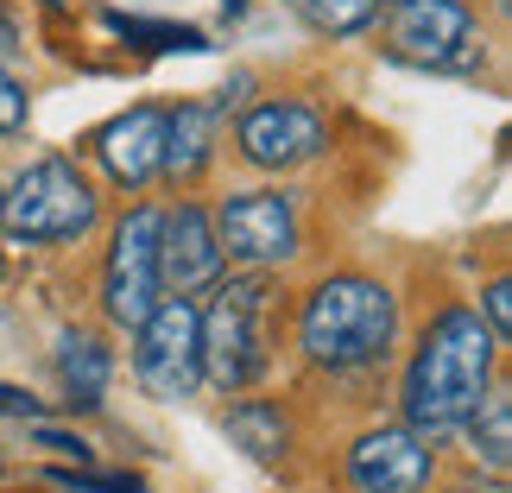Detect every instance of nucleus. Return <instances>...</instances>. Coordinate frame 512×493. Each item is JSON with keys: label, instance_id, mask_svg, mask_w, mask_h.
<instances>
[{"label": "nucleus", "instance_id": "16", "mask_svg": "<svg viewBox=\"0 0 512 493\" xmlns=\"http://www.w3.org/2000/svg\"><path fill=\"white\" fill-rule=\"evenodd\" d=\"M462 430H468V443H475V456L494 468V475H506V462H512V392L494 386Z\"/></svg>", "mask_w": 512, "mask_h": 493}, {"label": "nucleus", "instance_id": "20", "mask_svg": "<svg viewBox=\"0 0 512 493\" xmlns=\"http://www.w3.org/2000/svg\"><path fill=\"white\" fill-rule=\"evenodd\" d=\"M57 487H70V493H146L140 481H121V475H57Z\"/></svg>", "mask_w": 512, "mask_h": 493}, {"label": "nucleus", "instance_id": "5", "mask_svg": "<svg viewBox=\"0 0 512 493\" xmlns=\"http://www.w3.org/2000/svg\"><path fill=\"white\" fill-rule=\"evenodd\" d=\"M159 215L152 203H133L108 234V260H102V310L114 329H140L146 310L165 298L159 279Z\"/></svg>", "mask_w": 512, "mask_h": 493}, {"label": "nucleus", "instance_id": "21", "mask_svg": "<svg viewBox=\"0 0 512 493\" xmlns=\"http://www.w3.org/2000/svg\"><path fill=\"white\" fill-rule=\"evenodd\" d=\"M0 418H38V399L19 386H0Z\"/></svg>", "mask_w": 512, "mask_h": 493}, {"label": "nucleus", "instance_id": "12", "mask_svg": "<svg viewBox=\"0 0 512 493\" xmlns=\"http://www.w3.org/2000/svg\"><path fill=\"white\" fill-rule=\"evenodd\" d=\"M95 159L102 171L114 177L121 190H140L159 177V159H165V108H127L121 121L102 127V140H95Z\"/></svg>", "mask_w": 512, "mask_h": 493}, {"label": "nucleus", "instance_id": "10", "mask_svg": "<svg viewBox=\"0 0 512 493\" xmlns=\"http://www.w3.org/2000/svg\"><path fill=\"white\" fill-rule=\"evenodd\" d=\"M437 475V449L411 424H380L348 443V487L354 493H424Z\"/></svg>", "mask_w": 512, "mask_h": 493}, {"label": "nucleus", "instance_id": "17", "mask_svg": "<svg viewBox=\"0 0 512 493\" xmlns=\"http://www.w3.org/2000/svg\"><path fill=\"white\" fill-rule=\"evenodd\" d=\"M291 7H298L323 38H354L386 13V0H291Z\"/></svg>", "mask_w": 512, "mask_h": 493}, {"label": "nucleus", "instance_id": "7", "mask_svg": "<svg viewBox=\"0 0 512 493\" xmlns=\"http://www.w3.org/2000/svg\"><path fill=\"white\" fill-rule=\"evenodd\" d=\"M133 380L152 399H190L203 386V348H196V304L190 298H165L146 310V323L133 329Z\"/></svg>", "mask_w": 512, "mask_h": 493}, {"label": "nucleus", "instance_id": "15", "mask_svg": "<svg viewBox=\"0 0 512 493\" xmlns=\"http://www.w3.org/2000/svg\"><path fill=\"white\" fill-rule=\"evenodd\" d=\"M228 437L241 443L253 462H279L291 430H285V411L272 399H241V405H228Z\"/></svg>", "mask_w": 512, "mask_h": 493}, {"label": "nucleus", "instance_id": "3", "mask_svg": "<svg viewBox=\"0 0 512 493\" xmlns=\"http://www.w3.org/2000/svg\"><path fill=\"white\" fill-rule=\"evenodd\" d=\"M272 304L279 285L272 272H228L209 285V304L196 310V348H203V380L222 392H247L272 367Z\"/></svg>", "mask_w": 512, "mask_h": 493}, {"label": "nucleus", "instance_id": "19", "mask_svg": "<svg viewBox=\"0 0 512 493\" xmlns=\"http://www.w3.org/2000/svg\"><path fill=\"white\" fill-rule=\"evenodd\" d=\"M481 323L494 329V342H506V335H512V285H506V279L487 285V317H481Z\"/></svg>", "mask_w": 512, "mask_h": 493}, {"label": "nucleus", "instance_id": "1", "mask_svg": "<svg viewBox=\"0 0 512 493\" xmlns=\"http://www.w3.org/2000/svg\"><path fill=\"white\" fill-rule=\"evenodd\" d=\"M494 367H500V342L481 323V310L449 304L430 317V329L411 348L405 386H399V411L418 437H449L475 418V405L494 392Z\"/></svg>", "mask_w": 512, "mask_h": 493}, {"label": "nucleus", "instance_id": "24", "mask_svg": "<svg viewBox=\"0 0 512 493\" xmlns=\"http://www.w3.org/2000/svg\"><path fill=\"white\" fill-rule=\"evenodd\" d=\"M449 493H506V487H449Z\"/></svg>", "mask_w": 512, "mask_h": 493}, {"label": "nucleus", "instance_id": "4", "mask_svg": "<svg viewBox=\"0 0 512 493\" xmlns=\"http://www.w3.org/2000/svg\"><path fill=\"white\" fill-rule=\"evenodd\" d=\"M102 222V196L70 159H38L0 190V228L7 241L26 247H57V241H83Z\"/></svg>", "mask_w": 512, "mask_h": 493}, {"label": "nucleus", "instance_id": "23", "mask_svg": "<svg viewBox=\"0 0 512 493\" xmlns=\"http://www.w3.org/2000/svg\"><path fill=\"white\" fill-rule=\"evenodd\" d=\"M13 45H19V32H13V19L0 13V51H13Z\"/></svg>", "mask_w": 512, "mask_h": 493}, {"label": "nucleus", "instance_id": "9", "mask_svg": "<svg viewBox=\"0 0 512 493\" xmlns=\"http://www.w3.org/2000/svg\"><path fill=\"white\" fill-rule=\"evenodd\" d=\"M234 146L253 171H298L310 159H323L329 146V121L310 102H291V95H272V102L247 108L241 127H234Z\"/></svg>", "mask_w": 512, "mask_h": 493}, {"label": "nucleus", "instance_id": "6", "mask_svg": "<svg viewBox=\"0 0 512 493\" xmlns=\"http://www.w3.org/2000/svg\"><path fill=\"white\" fill-rule=\"evenodd\" d=\"M222 260H234L241 272H279L285 260H298V203L285 190H234L222 196V209L209 215Z\"/></svg>", "mask_w": 512, "mask_h": 493}, {"label": "nucleus", "instance_id": "2", "mask_svg": "<svg viewBox=\"0 0 512 493\" xmlns=\"http://www.w3.org/2000/svg\"><path fill=\"white\" fill-rule=\"evenodd\" d=\"M298 348L323 373H367L399 348V298L367 272L317 279L298 310Z\"/></svg>", "mask_w": 512, "mask_h": 493}, {"label": "nucleus", "instance_id": "13", "mask_svg": "<svg viewBox=\"0 0 512 493\" xmlns=\"http://www.w3.org/2000/svg\"><path fill=\"white\" fill-rule=\"evenodd\" d=\"M215 140H222V108L215 102H184L165 114V159L159 171L171 184H196L215 159Z\"/></svg>", "mask_w": 512, "mask_h": 493}, {"label": "nucleus", "instance_id": "18", "mask_svg": "<svg viewBox=\"0 0 512 493\" xmlns=\"http://www.w3.org/2000/svg\"><path fill=\"white\" fill-rule=\"evenodd\" d=\"M26 127V89H19V76L0 64V133H19Z\"/></svg>", "mask_w": 512, "mask_h": 493}, {"label": "nucleus", "instance_id": "14", "mask_svg": "<svg viewBox=\"0 0 512 493\" xmlns=\"http://www.w3.org/2000/svg\"><path fill=\"white\" fill-rule=\"evenodd\" d=\"M57 373H64L70 405H76V411H89V405H102V392H108L114 354H108V342H102L95 329H70L64 342H57Z\"/></svg>", "mask_w": 512, "mask_h": 493}, {"label": "nucleus", "instance_id": "11", "mask_svg": "<svg viewBox=\"0 0 512 493\" xmlns=\"http://www.w3.org/2000/svg\"><path fill=\"white\" fill-rule=\"evenodd\" d=\"M222 241H215V222L203 203H177L159 215V279L171 298H196L222 279Z\"/></svg>", "mask_w": 512, "mask_h": 493}, {"label": "nucleus", "instance_id": "22", "mask_svg": "<svg viewBox=\"0 0 512 493\" xmlns=\"http://www.w3.org/2000/svg\"><path fill=\"white\" fill-rule=\"evenodd\" d=\"M38 443H45V449H64V456H89L83 437H64V430H45V424H38Z\"/></svg>", "mask_w": 512, "mask_h": 493}, {"label": "nucleus", "instance_id": "8", "mask_svg": "<svg viewBox=\"0 0 512 493\" xmlns=\"http://www.w3.org/2000/svg\"><path fill=\"white\" fill-rule=\"evenodd\" d=\"M386 45H392V57L424 64V70H468L481 51V26H475L468 0H392Z\"/></svg>", "mask_w": 512, "mask_h": 493}]
</instances>
